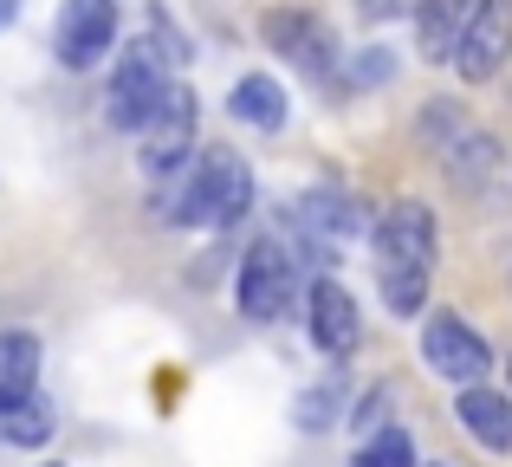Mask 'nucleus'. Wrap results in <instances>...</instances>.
Instances as JSON below:
<instances>
[{
	"label": "nucleus",
	"instance_id": "nucleus-1",
	"mask_svg": "<svg viewBox=\"0 0 512 467\" xmlns=\"http://www.w3.org/2000/svg\"><path fill=\"white\" fill-rule=\"evenodd\" d=\"M428 273H435V215L428 202H396L376 221V286L389 312H422Z\"/></svg>",
	"mask_w": 512,
	"mask_h": 467
},
{
	"label": "nucleus",
	"instance_id": "nucleus-2",
	"mask_svg": "<svg viewBox=\"0 0 512 467\" xmlns=\"http://www.w3.org/2000/svg\"><path fill=\"white\" fill-rule=\"evenodd\" d=\"M247 208H253V169L234 150L214 143V150H195L175 169L169 221H182V228H234Z\"/></svg>",
	"mask_w": 512,
	"mask_h": 467
},
{
	"label": "nucleus",
	"instance_id": "nucleus-3",
	"mask_svg": "<svg viewBox=\"0 0 512 467\" xmlns=\"http://www.w3.org/2000/svg\"><path fill=\"white\" fill-rule=\"evenodd\" d=\"M169 46L163 39H130L124 52H117L111 65V85H104V117H111L117 130H143L156 117V104L169 98Z\"/></svg>",
	"mask_w": 512,
	"mask_h": 467
},
{
	"label": "nucleus",
	"instance_id": "nucleus-4",
	"mask_svg": "<svg viewBox=\"0 0 512 467\" xmlns=\"http://www.w3.org/2000/svg\"><path fill=\"white\" fill-rule=\"evenodd\" d=\"M422 364L435 370L441 383H480L493 370V351H487V338H480L467 318H454V312H435L422 325Z\"/></svg>",
	"mask_w": 512,
	"mask_h": 467
},
{
	"label": "nucleus",
	"instance_id": "nucleus-5",
	"mask_svg": "<svg viewBox=\"0 0 512 467\" xmlns=\"http://www.w3.org/2000/svg\"><path fill=\"white\" fill-rule=\"evenodd\" d=\"M117 46V0H65L52 26V59L65 72H91Z\"/></svg>",
	"mask_w": 512,
	"mask_h": 467
},
{
	"label": "nucleus",
	"instance_id": "nucleus-6",
	"mask_svg": "<svg viewBox=\"0 0 512 467\" xmlns=\"http://www.w3.org/2000/svg\"><path fill=\"white\" fill-rule=\"evenodd\" d=\"M143 137V176L169 182L175 169L195 156V91L188 85H169V98L156 104V117L137 130Z\"/></svg>",
	"mask_w": 512,
	"mask_h": 467
},
{
	"label": "nucleus",
	"instance_id": "nucleus-7",
	"mask_svg": "<svg viewBox=\"0 0 512 467\" xmlns=\"http://www.w3.org/2000/svg\"><path fill=\"white\" fill-rule=\"evenodd\" d=\"M292 286H299V273H292V260H286V247H279V240H253V247L240 253L234 292H240V312H247V318L273 325V318L292 305Z\"/></svg>",
	"mask_w": 512,
	"mask_h": 467
},
{
	"label": "nucleus",
	"instance_id": "nucleus-8",
	"mask_svg": "<svg viewBox=\"0 0 512 467\" xmlns=\"http://www.w3.org/2000/svg\"><path fill=\"white\" fill-rule=\"evenodd\" d=\"M512 52V0H474L461 39H454V65L467 85H487Z\"/></svg>",
	"mask_w": 512,
	"mask_h": 467
},
{
	"label": "nucleus",
	"instance_id": "nucleus-9",
	"mask_svg": "<svg viewBox=\"0 0 512 467\" xmlns=\"http://www.w3.org/2000/svg\"><path fill=\"white\" fill-rule=\"evenodd\" d=\"M260 33H266V46H273L286 65H299L305 78H325L331 59H338V39H331V26L318 20V13H305V7H273V13L260 20Z\"/></svg>",
	"mask_w": 512,
	"mask_h": 467
},
{
	"label": "nucleus",
	"instance_id": "nucleus-10",
	"mask_svg": "<svg viewBox=\"0 0 512 467\" xmlns=\"http://www.w3.org/2000/svg\"><path fill=\"white\" fill-rule=\"evenodd\" d=\"M305 325H312V338H318V351H325V357H350V351H357V338H363L357 299H350L338 279H318V286L305 292Z\"/></svg>",
	"mask_w": 512,
	"mask_h": 467
},
{
	"label": "nucleus",
	"instance_id": "nucleus-11",
	"mask_svg": "<svg viewBox=\"0 0 512 467\" xmlns=\"http://www.w3.org/2000/svg\"><path fill=\"white\" fill-rule=\"evenodd\" d=\"M454 416H461V429L474 435L480 448H493V455H512V396L467 383L461 403H454Z\"/></svg>",
	"mask_w": 512,
	"mask_h": 467
},
{
	"label": "nucleus",
	"instance_id": "nucleus-12",
	"mask_svg": "<svg viewBox=\"0 0 512 467\" xmlns=\"http://www.w3.org/2000/svg\"><path fill=\"white\" fill-rule=\"evenodd\" d=\"M467 13H474V0H422L415 7V46H422L428 65L454 59V39H461Z\"/></svg>",
	"mask_w": 512,
	"mask_h": 467
},
{
	"label": "nucleus",
	"instance_id": "nucleus-13",
	"mask_svg": "<svg viewBox=\"0 0 512 467\" xmlns=\"http://www.w3.org/2000/svg\"><path fill=\"white\" fill-rule=\"evenodd\" d=\"M227 111H234V124L247 130H279L286 124V85L266 72H247L234 91H227Z\"/></svg>",
	"mask_w": 512,
	"mask_h": 467
},
{
	"label": "nucleus",
	"instance_id": "nucleus-14",
	"mask_svg": "<svg viewBox=\"0 0 512 467\" xmlns=\"http://www.w3.org/2000/svg\"><path fill=\"white\" fill-rule=\"evenodd\" d=\"M39 390V338L33 331H0V409L26 403Z\"/></svg>",
	"mask_w": 512,
	"mask_h": 467
},
{
	"label": "nucleus",
	"instance_id": "nucleus-15",
	"mask_svg": "<svg viewBox=\"0 0 512 467\" xmlns=\"http://www.w3.org/2000/svg\"><path fill=\"white\" fill-rule=\"evenodd\" d=\"M0 435H7V442H20V448H39L52 435V403L46 396H26V403H13V409H0Z\"/></svg>",
	"mask_w": 512,
	"mask_h": 467
},
{
	"label": "nucleus",
	"instance_id": "nucleus-16",
	"mask_svg": "<svg viewBox=\"0 0 512 467\" xmlns=\"http://www.w3.org/2000/svg\"><path fill=\"white\" fill-rule=\"evenodd\" d=\"M350 467H415V442H409V429H383L370 448H357V461Z\"/></svg>",
	"mask_w": 512,
	"mask_h": 467
},
{
	"label": "nucleus",
	"instance_id": "nucleus-17",
	"mask_svg": "<svg viewBox=\"0 0 512 467\" xmlns=\"http://www.w3.org/2000/svg\"><path fill=\"white\" fill-rule=\"evenodd\" d=\"M415 7H422V0H357V13L376 20V26H383V20H409Z\"/></svg>",
	"mask_w": 512,
	"mask_h": 467
},
{
	"label": "nucleus",
	"instance_id": "nucleus-18",
	"mask_svg": "<svg viewBox=\"0 0 512 467\" xmlns=\"http://www.w3.org/2000/svg\"><path fill=\"white\" fill-rule=\"evenodd\" d=\"M13 13H20V0H0V26H13Z\"/></svg>",
	"mask_w": 512,
	"mask_h": 467
},
{
	"label": "nucleus",
	"instance_id": "nucleus-19",
	"mask_svg": "<svg viewBox=\"0 0 512 467\" xmlns=\"http://www.w3.org/2000/svg\"><path fill=\"white\" fill-rule=\"evenodd\" d=\"M435 467H448V461H435Z\"/></svg>",
	"mask_w": 512,
	"mask_h": 467
},
{
	"label": "nucleus",
	"instance_id": "nucleus-20",
	"mask_svg": "<svg viewBox=\"0 0 512 467\" xmlns=\"http://www.w3.org/2000/svg\"><path fill=\"white\" fill-rule=\"evenodd\" d=\"M46 467H52V461H46Z\"/></svg>",
	"mask_w": 512,
	"mask_h": 467
}]
</instances>
